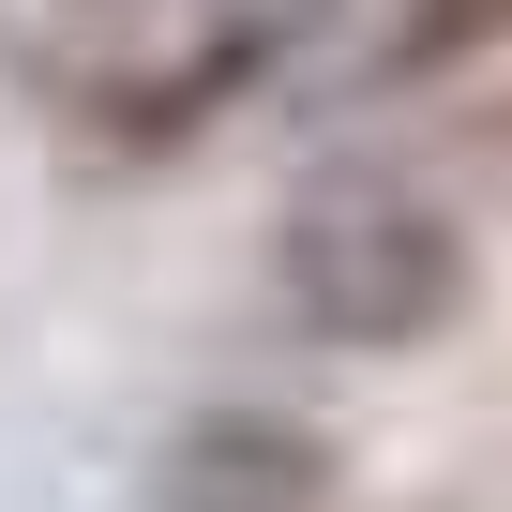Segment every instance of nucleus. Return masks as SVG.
I'll return each mask as SVG.
<instances>
[{
	"label": "nucleus",
	"instance_id": "obj_1",
	"mask_svg": "<svg viewBox=\"0 0 512 512\" xmlns=\"http://www.w3.org/2000/svg\"><path fill=\"white\" fill-rule=\"evenodd\" d=\"M287 302L332 347H407L452 317V241L422 211H302L287 226Z\"/></svg>",
	"mask_w": 512,
	"mask_h": 512
},
{
	"label": "nucleus",
	"instance_id": "obj_2",
	"mask_svg": "<svg viewBox=\"0 0 512 512\" xmlns=\"http://www.w3.org/2000/svg\"><path fill=\"white\" fill-rule=\"evenodd\" d=\"M302 497H317V452L272 422H196L166 452V512H302Z\"/></svg>",
	"mask_w": 512,
	"mask_h": 512
},
{
	"label": "nucleus",
	"instance_id": "obj_3",
	"mask_svg": "<svg viewBox=\"0 0 512 512\" xmlns=\"http://www.w3.org/2000/svg\"><path fill=\"white\" fill-rule=\"evenodd\" d=\"M512 0H407V61H452V46H497Z\"/></svg>",
	"mask_w": 512,
	"mask_h": 512
}]
</instances>
